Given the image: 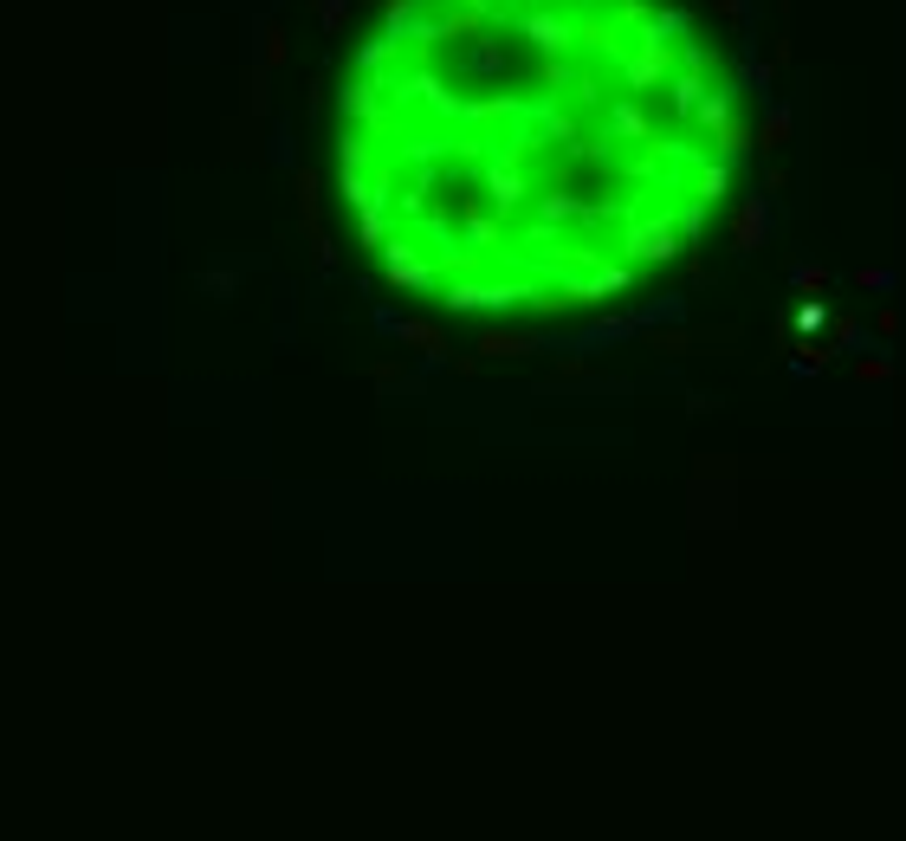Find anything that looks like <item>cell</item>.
I'll use <instances>...</instances> for the list:
<instances>
[{"label": "cell", "mask_w": 906, "mask_h": 841, "mask_svg": "<svg viewBox=\"0 0 906 841\" xmlns=\"http://www.w3.org/2000/svg\"><path fill=\"white\" fill-rule=\"evenodd\" d=\"M732 240H738V253H758L771 240V195H745V208L732 220Z\"/></svg>", "instance_id": "obj_1"}, {"label": "cell", "mask_w": 906, "mask_h": 841, "mask_svg": "<svg viewBox=\"0 0 906 841\" xmlns=\"http://www.w3.org/2000/svg\"><path fill=\"white\" fill-rule=\"evenodd\" d=\"M835 350H848V356H861V350H874V343H881V337H874V330L868 324H855V317H842V324H835Z\"/></svg>", "instance_id": "obj_2"}, {"label": "cell", "mask_w": 906, "mask_h": 841, "mask_svg": "<svg viewBox=\"0 0 906 841\" xmlns=\"http://www.w3.org/2000/svg\"><path fill=\"white\" fill-rule=\"evenodd\" d=\"M796 330H803V337H822V330H829V311H822V298L809 292L803 305H796Z\"/></svg>", "instance_id": "obj_3"}, {"label": "cell", "mask_w": 906, "mask_h": 841, "mask_svg": "<svg viewBox=\"0 0 906 841\" xmlns=\"http://www.w3.org/2000/svg\"><path fill=\"white\" fill-rule=\"evenodd\" d=\"M784 136H790V110H784V104H771V117H764V130H758V143H764V149H777Z\"/></svg>", "instance_id": "obj_4"}, {"label": "cell", "mask_w": 906, "mask_h": 841, "mask_svg": "<svg viewBox=\"0 0 906 841\" xmlns=\"http://www.w3.org/2000/svg\"><path fill=\"white\" fill-rule=\"evenodd\" d=\"M855 285H861V292H894L900 279H894L887 266H861V272H855Z\"/></svg>", "instance_id": "obj_5"}, {"label": "cell", "mask_w": 906, "mask_h": 841, "mask_svg": "<svg viewBox=\"0 0 906 841\" xmlns=\"http://www.w3.org/2000/svg\"><path fill=\"white\" fill-rule=\"evenodd\" d=\"M790 285H796V292H822L829 272H822V266H796V259H790Z\"/></svg>", "instance_id": "obj_6"}, {"label": "cell", "mask_w": 906, "mask_h": 841, "mask_svg": "<svg viewBox=\"0 0 906 841\" xmlns=\"http://www.w3.org/2000/svg\"><path fill=\"white\" fill-rule=\"evenodd\" d=\"M479 350H486V356H518V350H525V337H486Z\"/></svg>", "instance_id": "obj_7"}, {"label": "cell", "mask_w": 906, "mask_h": 841, "mask_svg": "<svg viewBox=\"0 0 906 841\" xmlns=\"http://www.w3.org/2000/svg\"><path fill=\"white\" fill-rule=\"evenodd\" d=\"M816 369H822V356H816V350H809V356H790V376H796V382H809Z\"/></svg>", "instance_id": "obj_8"}, {"label": "cell", "mask_w": 906, "mask_h": 841, "mask_svg": "<svg viewBox=\"0 0 906 841\" xmlns=\"http://www.w3.org/2000/svg\"><path fill=\"white\" fill-rule=\"evenodd\" d=\"M712 7H719L725 20H751V0H712Z\"/></svg>", "instance_id": "obj_9"}, {"label": "cell", "mask_w": 906, "mask_h": 841, "mask_svg": "<svg viewBox=\"0 0 906 841\" xmlns=\"http://www.w3.org/2000/svg\"><path fill=\"white\" fill-rule=\"evenodd\" d=\"M874 337H900V311H881V317H874Z\"/></svg>", "instance_id": "obj_10"}]
</instances>
